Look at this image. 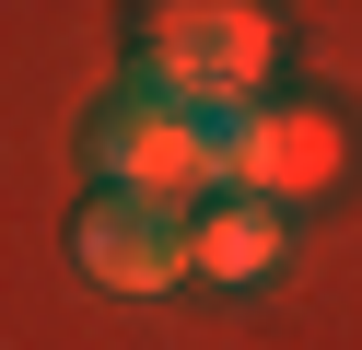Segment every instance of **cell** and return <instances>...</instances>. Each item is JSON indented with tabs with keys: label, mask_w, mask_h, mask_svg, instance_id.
Wrapping results in <instances>:
<instances>
[{
	"label": "cell",
	"mask_w": 362,
	"mask_h": 350,
	"mask_svg": "<svg viewBox=\"0 0 362 350\" xmlns=\"http://www.w3.org/2000/svg\"><path fill=\"white\" fill-rule=\"evenodd\" d=\"M129 23H141L129 82L175 93V105H257V82L281 70V12H257V0H164Z\"/></svg>",
	"instance_id": "1"
},
{
	"label": "cell",
	"mask_w": 362,
	"mask_h": 350,
	"mask_svg": "<svg viewBox=\"0 0 362 350\" xmlns=\"http://www.w3.org/2000/svg\"><path fill=\"white\" fill-rule=\"evenodd\" d=\"M82 152H94V187H129V199H164V210H199L222 199V129L211 105H175L152 82H117L94 117H82Z\"/></svg>",
	"instance_id": "2"
},
{
	"label": "cell",
	"mask_w": 362,
	"mask_h": 350,
	"mask_svg": "<svg viewBox=\"0 0 362 350\" xmlns=\"http://www.w3.org/2000/svg\"><path fill=\"white\" fill-rule=\"evenodd\" d=\"M222 129V187H245V199L292 210L315 199V187L351 163V117L327 105V93H257V105H211Z\"/></svg>",
	"instance_id": "3"
},
{
	"label": "cell",
	"mask_w": 362,
	"mask_h": 350,
	"mask_svg": "<svg viewBox=\"0 0 362 350\" xmlns=\"http://www.w3.org/2000/svg\"><path fill=\"white\" fill-rule=\"evenodd\" d=\"M71 269L105 280V292H129V303L175 292V280H199V269H187V210L129 199V187H94V199L71 210Z\"/></svg>",
	"instance_id": "4"
},
{
	"label": "cell",
	"mask_w": 362,
	"mask_h": 350,
	"mask_svg": "<svg viewBox=\"0 0 362 350\" xmlns=\"http://www.w3.org/2000/svg\"><path fill=\"white\" fill-rule=\"evenodd\" d=\"M187 269L222 280V292H257V280L292 269V222H281L269 199H245V187H222V199L187 210Z\"/></svg>",
	"instance_id": "5"
}]
</instances>
